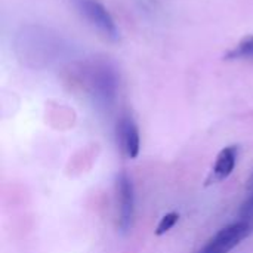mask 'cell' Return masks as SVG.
Here are the masks:
<instances>
[{
    "label": "cell",
    "instance_id": "52a82bcc",
    "mask_svg": "<svg viewBox=\"0 0 253 253\" xmlns=\"http://www.w3.org/2000/svg\"><path fill=\"white\" fill-rule=\"evenodd\" d=\"M225 59H253V36H246L225 55Z\"/></svg>",
    "mask_w": 253,
    "mask_h": 253
},
{
    "label": "cell",
    "instance_id": "9c48e42d",
    "mask_svg": "<svg viewBox=\"0 0 253 253\" xmlns=\"http://www.w3.org/2000/svg\"><path fill=\"white\" fill-rule=\"evenodd\" d=\"M240 216H243V218L253 216V193L246 199V202L242 205V208H240Z\"/></svg>",
    "mask_w": 253,
    "mask_h": 253
},
{
    "label": "cell",
    "instance_id": "ba28073f",
    "mask_svg": "<svg viewBox=\"0 0 253 253\" xmlns=\"http://www.w3.org/2000/svg\"><path fill=\"white\" fill-rule=\"evenodd\" d=\"M179 221V213H176V212H169V213H166L162 219H160V222L157 224V227H156V236H163V234H166L168 231H170L175 225H176V222Z\"/></svg>",
    "mask_w": 253,
    "mask_h": 253
},
{
    "label": "cell",
    "instance_id": "7a4b0ae2",
    "mask_svg": "<svg viewBox=\"0 0 253 253\" xmlns=\"http://www.w3.org/2000/svg\"><path fill=\"white\" fill-rule=\"evenodd\" d=\"M252 234L253 216H240V219L225 225L213 234L197 253H230Z\"/></svg>",
    "mask_w": 253,
    "mask_h": 253
},
{
    "label": "cell",
    "instance_id": "6da1fadb",
    "mask_svg": "<svg viewBox=\"0 0 253 253\" xmlns=\"http://www.w3.org/2000/svg\"><path fill=\"white\" fill-rule=\"evenodd\" d=\"M119 77L116 70L107 64H95L87 74V89L98 107L110 108L117 96Z\"/></svg>",
    "mask_w": 253,
    "mask_h": 253
},
{
    "label": "cell",
    "instance_id": "30bf717a",
    "mask_svg": "<svg viewBox=\"0 0 253 253\" xmlns=\"http://www.w3.org/2000/svg\"><path fill=\"white\" fill-rule=\"evenodd\" d=\"M249 187H253V175L251 176V179H249V184H248Z\"/></svg>",
    "mask_w": 253,
    "mask_h": 253
},
{
    "label": "cell",
    "instance_id": "8992f818",
    "mask_svg": "<svg viewBox=\"0 0 253 253\" xmlns=\"http://www.w3.org/2000/svg\"><path fill=\"white\" fill-rule=\"evenodd\" d=\"M239 154H240L239 145H228V147L222 148L219 151V154L216 156L212 172L208 178V185L222 182L224 179H227L233 173V170L239 162Z\"/></svg>",
    "mask_w": 253,
    "mask_h": 253
},
{
    "label": "cell",
    "instance_id": "5b68a950",
    "mask_svg": "<svg viewBox=\"0 0 253 253\" xmlns=\"http://www.w3.org/2000/svg\"><path fill=\"white\" fill-rule=\"evenodd\" d=\"M117 142L122 150V153L127 159H136L141 150V136L139 129L135 123V120L125 114L120 117L117 123Z\"/></svg>",
    "mask_w": 253,
    "mask_h": 253
},
{
    "label": "cell",
    "instance_id": "277c9868",
    "mask_svg": "<svg viewBox=\"0 0 253 253\" xmlns=\"http://www.w3.org/2000/svg\"><path fill=\"white\" fill-rule=\"evenodd\" d=\"M77 10L93 25L99 30L107 39L116 42L119 40V28L108 12V9L98 0H73Z\"/></svg>",
    "mask_w": 253,
    "mask_h": 253
},
{
    "label": "cell",
    "instance_id": "3957f363",
    "mask_svg": "<svg viewBox=\"0 0 253 253\" xmlns=\"http://www.w3.org/2000/svg\"><path fill=\"white\" fill-rule=\"evenodd\" d=\"M117 227L122 233H129L135 218V187L126 172L117 175Z\"/></svg>",
    "mask_w": 253,
    "mask_h": 253
}]
</instances>
